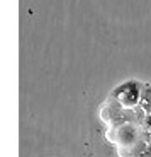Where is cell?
Returning a JSON list of instances; mask_svg holds the SVG:
<instances>
[{"instance_id":"7a4b0ae2","label":"cell","mask_w":151,"mask_h":157,"mask_svg":"<svg viewBox=\"0 0 151 157\" xmlns=\"http://www.w3.org/2000/svg\"><path fill=\"white\" fill-rule=\"evenodd\" d=\"M146 84L139 82V80H126V82L119 84L110 90L109 98L119 102L124 109H136L139 108L141 99H143V90Z\"/></svg>"},{"instance_id":"5b68a950","label":"cell","mask_w":151,"mask_h":157,"mask_svg":"<svg viewBox=\"0 0 151 157\" xmlns=\"http://www.w3.org/2000/svg\"><path fill=\"white\" fill-rule=\"evenodd\" d=\"M139 126L143 128L144 133H149L151 135V114L144 113V116L141 118V121H139Z\"/></svg>"},{"instance_id":"6da1fadb","label":"cell","mask_w":151,"mask_h":157,"mask_svg":"<svg viewBox=\"0 0 151 157\" xmlns=\"http://www.w3.org/2000/svg\"><path fill=\"white\" fill-rule=\"evenodd\" d=\"M143 135L144 132L138 123L128 121V123H120V125L109 126L105 137H107L109 142H112L117 147V150H120V149H129L134 144H138Z\"/></svg>"},{"instance_id":"277c9868","label":"cell","mask_w":151,"mask_h":157,"mask_svg":"<svg viewBox=\"0 0 151 157\" xmlns=\"http://www.w3.org/2000/svg\"><path fill=\"white\" fill-rule=\"evenodd\" d=\"M141 108H143L144 113L151 114V86L146 84L144 86V90H143V99H141Z\"/></svg>"},{"instance_id":"3957f363","label":"cell","mask_w":151,"mask_h":157,"mask_svg":"<svg viewBox=\"0 0 151 157\" xmlns=\"http://www.w3.org/2000/svg\"><path fill=\"white\" fill-rule=\"evenodd\" d=\"M117 152L119 157H151V135L144 133L138 144H134L129 149H120Z\"/></svg>"}]
</instances>
